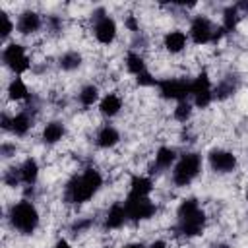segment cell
<instances>
[{
    "mask_svg": "<svg viewBox=\"0 0 248 248\" xmlns=\"http://www.w3.org/2000/svg\"><path fill=\"white\" fill-rule=\"evenodd\" d=\"M0 153H2V159H10L12 155H16V143H10V141H2Z\"/></svg>",
    "mask_w": 248,
    "mask_h": 248,
    "instance_id": "cell-35",
    "label": "cell"
},
{
    "mask_svg": "<svg viewBox=\"0 0 248 248\" xmlns=\"http://www.w3.org/2000/svg\"><path fill=\"white\" fill-rule=\"evenodd\" d=\"M124 248H147V244H143V242H128V244H124Z\"/></svg>",
    "mask_w": 248,
    "mask_h": 248,
    "instance_id": "cell-38",
    "label": "cell"
},
{
    "mask_svg": "<svg viewBox=\"0 0 248 248\" xmlns=\"http://www.w3.org/2000/svg\"><path fill=\"white\" fill-rule=\"evenodd\" d=\"M2 182L10 188H17L21 184V174H19V167H10L2 172Z\"/></svg>",
    "mask_w": 248,
    "mask_h": 248,
    "instance_id": "cell-29",
    "label": "cell"
},
{
    "mask_svg": "<svg viewBox=\"0 0 248 248\" xmlns=\"http://www.w3.org/2000/svg\"><path fill=\"white\" fill-rule=\"evenodd\" d=\"M124 207L128 213V221L130 223H143L149 221L151 217H155L157 213V203L149 198H138V196H126L124 200Z\"/></svg>",
    "mask_w": 248,
    "mask_h": 248,
    "instance_id": "cell-8",
    "label": "cell"
},
{
    "mask_svg": "<svg viewBox=\"0 0 248 248\" xmlns=\"http://www.w3.org/2000/svg\"><path fill=\"white\" fill-rule=\"evenodd\" d=\"M124 66H126L128 74H132L134 78H138L140 74L147 72V62H145V58H143L138 50H134V48L126 52V56H124Z\"/></svg>",
    "mask_w": 248,
    "mask_h": 248,
    "instance_id": "cell-25",
    "label": "cell"
},
{
    "mask_svg": "<svg viewBox=\"0 0 248 248\" xmlns=\"http://www.w3.org/2000/svg\"><path fill=\"white\" fill-rule=\"evenodd\" d=\"M107 248H116V246H107ZM118 248H124V246H118Z\"/></svg>",
    "mask_w": 248,
    "mask_h": 248,
    "instance_id": "cell-40",
    "label": "cell"
},
{
    "mask_svg": "<svg viewBox=\"0 0 248 248\" xmlns=\"http://www.w3.org/2000/svg\"><path fill=\"white\" fill-rule=\"evenodd\" d=\"M91 31H93V37L99 45L108 46L116 41L118 23L110 14H107L103 8H99L91 14Z\"/></svg>",
    "mask_w": 248,
    "mask_h": 248,
    "instance_id": "cell-5",
    "label": "cell"
},
{
    "mask_svg": "<svg viewBox=\"0 0 248 248\" xmlns=\"http://www.w3.org/2000/svg\"><path fill=\"white\" fill-rule=\"evenodd\" d=\"M0 16H2V33H0V37H2V41H8L12 37V33L16 31V21L6 12H2Z\"/></svg>",
    "mask_w": 248,
    "mask_h": 248,
    "instance_id": "cell-31",
    "label": "cell"
},
{
    "mask_svg": "<svg viewBox=\"0 0 248 248\" xmlns=\"http://www.w3.org/2000/svg\"><path fill=\"white\" fill-rule=\"evenodd\" d=\"M207 165L217 174H231L238 167V157L225 147H213L207 153Z\"/></svg>",
    "mask_w": 248,
    "mask_h": 248,
    "instance_id": "cell-10",
    "label": "cell"
},
{
    "mask_svg": "<svg viewBox=\"0 0 248 248\" xmlns=\"http://www.w3.org/2000/svg\"><path fill=\"white\" fill-rule=\"evenodd\" d=\"M93 225H95V219H93V217H78V219H74V223L70 225V231H72L74 234H79V232H87Z\"/></svg>",
    "mask_w": 248,
    "mask_h": 248,
    "instance_id": "cell-30",
    "label": "cell"
},
{
    "mask_svg": "<svg viewBox=\"0 0 248 248\" xmlns=\"http://www.w3.org/2000/svg\"><path fill=\"white\" fill-rule=\"evenodd\" d=\"M27 54V48H25V45H21V43H16V41H12V43H6V46L2 48V64L6 66V68H10L14 62H17L19 58H23Z\"/></svg>",
    "mask_w": 248,
    "mask_h": 248,
    "instance_id": "cell-26",
    "label": "cell"
},
{
    "mask_svg": "<svg viewBox=\"0 0 248 248\" xmlns=\"http://www.w3.org/2000/svg\"><path fill=\"white\" fill-rule=\"evenodd\" d=\"M8 223L14 231H17L19 234L23 236H31L39 225H41V213L37 209V205L23 198V200H17L10 205L8 209Z\"/></svg>",
    "mask_w": 248,
    "mask_h": 248,
    "instance_id": "cell-3",
    "label": "cell"
},
{
    "mask_svg": "<svg viewBox=\"0 0 248 248\" xmlns=\"http://www.w3.org/2000/svg\"><path fill=\"white\" fill-rule=\"evenodd\" d=\"M205 225H207V215L202 209L198 198L190 196V198L180 200L176 207V221H174L172 231L178 236L196 238L205 231Z\"/></svg>",
    "mask_w": 248,
    "mask_h": 248,
    "instance_id": "cell-2",
    "label": "cell"
},
{
    "mask_svg": "<svg viewBox=\"0 0 248 248\" xmlns=\"http://www.w3.org/2000/svg\"><path fill=\"white\" fill-rule=\"evenodd\" d=\"M244 198H246V202H248V190H246V196H244Z\"/></svg>",
    "mask_w": 248,
    "mask_h": 248,
    "instance_id": "cell-41",
    "label": "cell"
},
{
    "mask_svg": "<svg viewBox=\"0 0 248 248\" xmlns=\"http://www.w3.org/2000/svg\"><path fill=\"white\" fill-rule=\"evenodd\" d=\"M56 64L62 72H76L81 68L83 64V54L76 48H70V50H64L58 58H56Z\"/></svg>",
    "mask_w": 248,
    "mask_h": 248,
    "instance_id": "cell-22",
    "label": "cell"
},
{
    "mask_svg": "<svg viewBox=\"0 0 248 248\" xmlns=\"http://www.w3.org/2000/svg\"><path fill=\"white\" fill-rule=\"evenodd\" d=\"M190 101L196 108H207L213 103V83L207 72H200L190 79Z\"/></svg>",
    "mask_w": 248,
    "mask_h": 248,
    "instance_id": "cell-7",
    "label": "cell"
},
{
    "mask_svg": "<svg viewBox=\"0 0 248 248\" xmlns=\"http://www.w3.org/2000/svg\"><path fill=\"white\" fill-rule=\"evenodd\" d=\"M240 19H242V14H240L238 6H236V4H231V6H227V8L223 10V16H221V27H223L227 33H232V31L238 27Z\"/></svg>",
    "mask_w": 248,
    "mask_h": 248,
    "instance_id": "cell-27",
    "label": "cell"
},
{
    "mask_svg": "<svg viewBox=\"0 0 248 248\" xmlns=\"http://www.w3.org/2000/svg\"><path fill=\"white\" fill-rule=\"evenodd\" d=\"M153 188H155V182L149 174H132L128 182V196L149 198Z\"/></svg>",
    "mask_w": 248,
    "mask_h": 248,
    "instance_id": "cell-17",
    "label": "cell"
},
{
    "mask_svg": "<svg viewBox=\"0 0 248 248\" xmlns=\"http://www.w3.org/2000/svg\"><path fill=\"white\" fill-rule=\"evenodd\" d=\"M103 174L95 167H85L81 172L68 178L64 184V202L70 205H83L91 198L97 196V192L103 188Z\"/></svg>",
    "mask_w": 248,
    "mask_h": 248,
    "instance_id": "cell-1",
    "label": "cell"
},
{
    "mask_svg": "<svg viewBox=\"0 0 248 248\" xmlns=\"http://www.w3.org/2000/svg\"><path fill=\"white\" fill-rule=\"evenodd\" d=\"M203 159L202 153L198 151H184L178 155L174 167L170 169V180L176 188H186L190 186L202 172Z\"/></svg>",
    "mask_w": 248,
    "mask_h": 248,
    "instance_id": "cell-4",
    "label": "cell"
},
{
    "mask_svg": "<svg viewBox=\"0 0 248 248\" xmlns=\"http://www.w3.org/2000/svg\"><path fill=\"white\" fill-rule=\"evenodd\" d=\"M6 93H8V99L14 101V103H21V101H27L29 99V87L27 83L23 81V78L19 76H14L6 87Z\"/></svg>",
    "mask_w": 248,
    "mask_h": 248,
    "instance_id": "cell-23",
    "label": "cell"
},
{
    "mask_svg": "<svg viewBox=\"0 0 248 248\" xmlns=\"http://www.w3.org/2000/svg\"><path fill=\"white\" fill-rule=\"evenodd\" d=\"M33 128V114L29 110V107L17 110L16 114H12V128L10 134H14L16 138H25Z\"/></svg>",
    "mask_w": 248,
    "mask_h": 248,
    "instance_id": "cell-15",
    "label": "cell"
},
{
    "mask_svg": "<svg viewBox=\"0 0 248 248\" xmlns=\"http://www.w3.org/2000/svg\"><path fill=\"white\" fill-rule=\"evenodd\" d=\"M147 248H169V244H167L163 238H155V240H151V242L147 244Z\"/></svg>",
    "mask_w": 248,
    "mask_h": 248,
    "instance_id": "cell-36",
    "label": "cell"
},
{
    "mask_svg": "<svg viewBox=\"0 0 248 248\" xmlns=\"http://www.w3.org/2000/svg\"><path fill=\"white\" fill-rule=\"evenodd\" d=\"M246 217H248V213H246Z\"/></svg>",
    "mask_w": 248,
    "mask_h": 248,
    "instance_id": "cell-42",
    "label": "cell"
},
{
    "mask_svg": "<svg viewBox=\"0 0 248 248\" xmlns=\"http://www.w3.org/2000/svg\"><path fill=\"white\" fill-rule=\"evenodd\" d=\"M238 89V78L229 74L223 76L215 85H213V101H225L229 97H232Z\"/></svg>",
    "mask_w": 248,
    "mask_h": 248,
    "instance_id": "cell-20",
    "label": "cell"
},
{
    "mask_svg": "<svg viewBox=\"0 0 248 248\" xmlns=\"http://www.w3.org/2000/svg\"><path fill=\"white\" fill-rule=\"evenodd\" d=\"M211 248H231V246H229L227 242H217V244H213Z\"/></svg>",
    "mask_w": 248,
    "mask_h": 248,
    "instance_id": "cell-39",
    "label": "cell"
},
{
    "mask_svg": "<svg viewBox=\"0 0 248 248\" xmlns=\"http://www.w3.org/2000/svg\"><path fill=\"white\" fill-rule=\"evenodd\" d=\"M39 172H41V167L35 157H25L21 161V165H19L21 184H25L27 188H35V184L39 182Z\"/></svg>",
    "mask_w": 248,
    "mask_h": 248,
    "instance_id": "cell-21",
    "label": "cell"
},
{
    "mask_svg": "<svg viewBox=\"0 0 248 248\" xmlns=\"http://www.w3.org/2000/svg\"><path fill=\"white\" fill-rule=\"evenodd\" d=\"M155 87L165 101H190V79L186 78H161Z\"/></svg>",
    "mask_w": 248,
    "mask_h": 248,
    "instance_id": "cell-6",
    "label": "cell"
},
{
    "mask_svg": "<svg viewBox=\"0 0 248 248\" xmlns=\"http://www.w3.org/2000/svg\"><path fill=\"white\" fill-rule=\"evenodd\" d=\"M101 89H99V85H95V83H85L79 91H78V95H76V99H78V103L83 107V108H89V107H93V105H99V101H101Z\"/></svg>",
    "mask_w": 248,
    "mask_h": 248,
    "instance_id": "cell-24",
    "label": "cell"
},
{
    "mask_svg": "<svg viewBox=\"0 0 248 248\" xmlns=\"http://www.w3.org/2000/svg\"><path fill=\"white\" fill-rule=\"evenodd\" d=\"M50 248H72V244H70L66 238H58Z\"/></svg>",
    "mask_w": 248,
    "mask_h": 248,
    "instance_id": "cell-37",
    "label": "cell"
},
{
    "mask_svg": "<svg viewBox=\"0 0 248 248\" xmlns=\"http://www.w3.org/2000/svg\"><path fill=\"white\" fill-rule=\"evenodd\" d=\"M99 112L105 116V118H114L120 110H122V107H124V99H122V95L120 93H116V91H108V93H105L103 97H101V101H99Z\"/></svg>",
    "mask_w": 248,
    "mask_h": 248,
    "instance_id": "cell-18",
    "label": "cell"
},
{
    "mask_svg": "<svg viewBox=\"0 0 248 248\" xmlns=\"http://www.w3.org/2000/svg\"><path fill=\"white\" fill-rule=\"evenodd\" d=\"M45 27V17L37 10H23L16 17V31L21 37H31Z\"/></svg>",
    "mask_w": 248,
    "mask_h": 248,
    "instance_id": "cell-11",
    "label": "cell"
},
{
    "mask_svg": "<svg viewBox=\"0 0 248 248\" xmlns=\"http://www.w3.org/2000/svg\"><path fill=\"white\" fill-rule=\"evenodd\" d=\"M157 78H153V74L147 70V72H143V74H140L138 78H136V83L140 85V87H155L157 85Z\"/></svg>",
    "mask_w": 248,
    "mask_h": 248,
    "instance_id": "cell-33",
    "label": "cell"
},
{
    "mask_svg": "<svg viewBox=\"0 0 248 248\" xmlns=\"http://www.w3.org/2000/svg\"><path fill=\"white\" fill-rule=\"evenodd\" d=\"M120 140H122V136H120L118 128L108 122L99 126V130L95 132V145L99 149H112L120 143Z\"/></svg>",
    "mask_w": 248,
    "mask_h": 248,
    "instance_id": "cell-14",
    "label": "cell"
},
{
    "mask_svg": "<svg viewBox=\"0 0 248 248\" xmlns=\"http://www.w3.org/2000/svg\"><path fill=\"white\" fill-rule=\"evenodd\" d=\"M124 27H126L130 33L138 35V33H140V19H138V16H134V14L126 16V17H124Z\"/></svg>",
    "mask_w": 248,
    "mask_h": 248,
    "instance_id": "cell-34",
    "label": "cell"
},
{
    "mask_svg": "<svg viewBox=\"0 0 248 248\" xmlns=\"http://www.w3.org/2000/svg\"><path fill=\"white\" fill-rule=\"evenodd\" d=\"M64 136H66V124L62 120H48V122L43 124V130H41L43 143L56 145L64 140Z\"/></svg>",
    "mask_w": 248,
    "mask_h": 248,
    "instance_id": "cell-19",
    "label": "cell"
},
{
    "mask_svg": "<svg viewBox=\"0 0 248 248\" xmlns=\"http://www.w3.org/2000/svg\"><path fill=\"white\" fill-rule=\"evenodd\" d=\"M128 223V213H126V207H124V202H114L105 217H103V229L105 231H118L122 229L124 225Z\"/></svg>",
    "mask_w": 248,
    "mask_h": 248,
    "instance_id": "cell-12",
    "label": "cell"
},
{
    "mask_svg": "<svg viewBox=\"0 0 248 248\" xmlns=\"http://www.w3.org/2000/svg\"><path fill=\"white\" fill-rule=\"evenodd\" d=\"M194 108L196 107L192 105V101H180L172 108V118L176 122H180V124H186V122H190V118L194 114Z\"/></svg>",
    "mask_w": 248,
    "mask_h": 248,
    "instance_id": "cell-28",
    "label": "cell"
},
{
    "mask_svg": "<svg viewBox=\"0 0 248 248\" xmlns=\"http://www.w3.org/2000/svg\"><path fill=\"white\" fill-rule=\"evenodd\" d=\"M190 39H188V33L182 31V29H170L163 35V46L169 54H180L186 50Z\"/></svg>",
    "mask_w": 248,
    "mask_h": 248,
    "instance_id": "cell-13",
    "label": "cell"
},
{
    "mask_svg": "<svg viewBox=\"0 0 248 248\" xmlns=\"http://www.w3.org/2000/svg\"><path fill=\"white\" fill-rule=\"evenodd\" d=\"M176 159H178V151L174 149V147H170V145H161V147H157V151H155V155H153V170L151 172H161V170H167V169H172L174 167V163H176Z\"/></svg>",
    "mask_w": 248,
    "mask_h": 248,
    "instance_id": "cell-16",
    "label": "cell"
},
{
    "mask_svg": "<svg viewBox=\"0 0 248 248\" xmlns=\"http://www.w3.org/2000/svg\"><path fill=\"white\" fill-rule=\"evenodd\" d=\"M188 39L198 45V46H203V45H211L213 41V33H215V23L203 16V14H198L190 19V25H188Z\"/></svg>",
    "mask_w": 248,
    "mask_h": 248,
    "instance_id": "cell-9",
    "label": "cell"
},
{
    "mask_svg": "<svg viewBox=\"0 0 248 248\" xmlns=\"http://www.w3.org/2000/svg\"><path fill=\"white\" fill-rule=\"evenodd\" d=\"M62 17L60 16H45V27L48 29V31H52V33H58V31H62Z\"/></svg>",
    "mask_w": 248,
    "mask_h": 248,
    "instance_id": "cell-32",
    "label": "cell"
}]
</instances>
